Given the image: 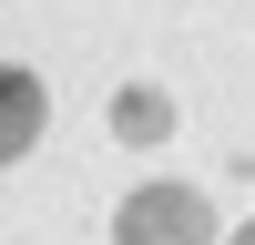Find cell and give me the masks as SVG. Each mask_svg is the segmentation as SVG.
Here are the masks:
<instances>
[{
	"mask_svg": "<svg viewBox=\"0 0 255 245\" xmlns=\"http://www.w3.org/2000/svg\"><path fill=\"white\" fill-rule=\"evenodd\" d=\"M31 133H41V82L0 61V163H10L20 143H31Z\"/></svg>",
	"mask_w": 255,
	"mask_h": 245,
	"instance_id": "1",
	"label": "cell"
},
{
	"mask_svg": "<svg viewBox=\"0 0 255 245\" xmlns=\"http://www.w3.org/2000/svg\"><path fill=\"white\" fill-rule=\"evenodd\" d=\"M174 225H194V194H143L133 215H123V245H184Z\"/></svg>",
	"mask_w": 255,
	"mask_h": 245,
	"instance_id": "2",
	"label": "cell"
}]
</instances>
